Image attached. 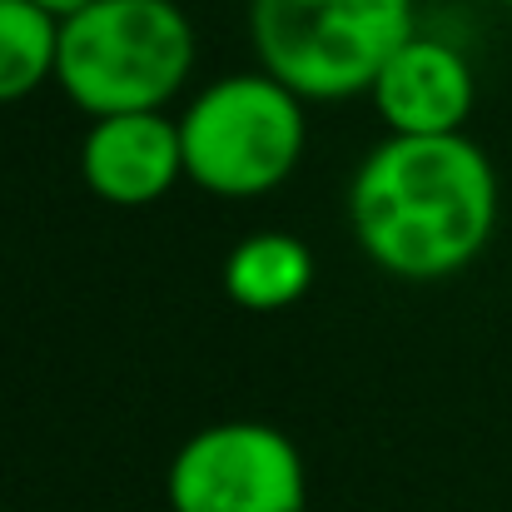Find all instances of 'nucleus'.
Returning <instances> with one entry per match:
<instances>
[{
    "label": "nucleus",
    "mask_w": 512,
    "mask_h": 512,
    "mask_svg": "<svg viewBox=\"0 0 512 512\" xmlns=\"http://www.w3.org/2000/svg\"><path fill=\"white\" fill-rule=\"evenodd\" d=\"M304 140V100L269 70L224 75L179 115L184 174L219 199H259L279 189L299 165Z\"/></svg>",
    "instance_id": "4"
},
{
    "label": "nucleus",
    "mask_w": 512,
    "mask_h": 512,
    "mask_svg": "<svg viewBox=\"0 0 512 512\" xmlns=\"http://www.w3.org/2000/svg\"><path fill=\"white\" fill-rule=\"evenodd\" d=\"M368 95L393 135H458L473 115L478 80L463 50L413 30L388 55Z\"/></svg>",
    "instance_id": "7"
},
{
    "label": "nucleus",
    "mask_w": 512,
    "mask_h": 512,
    "mask_svg": "<svg viewBox=\"0 0 512 512\" xmlns=\"http://www.w3.org/2000/svg\"><path fill=\"white\" fill-rule=\"evenodd\" d=\"M80 174L95 199L115 209H145L165 199L174 179L184 174L179 120L160 110H130V115H100L85 130Z\"/></svg>",
    "instance_id": "6"
},
{
    "label": "nucleus",
    "mask_w": 512,
    "mask_h": 512,
    "mask_svg": "<svg viewBox=\"0 0 512 512\" xmlns=\"http://www.w3.org/2000/svg\"><path fill=\"white\" fill-rule=\"evenodd\" d=\"M165 493L174 512H304L309 473L289 433L239 418L184 438Z\"/></svg>",
    "instance_id": "5"
},
{
    "label": "nucleus",
    "mask_w": 512,
    "mask_h": 512,
    "mask_svg": "<svg viewBox=\"0 0 512 512\" xmlns=\"http://www.w3.org/2000/svg\"><path fill=\"white\" fill-rule=\"evenodd\" d=\"M194 70V25L174 0H90L60 20L55 85L90 115L165 110Z\"/></svg>",
    "instance_id": "2"
},
{
    "label": "nucleus",
    "mask_w": 512,
    "mask_h": 512,
    "mask_svg": "<svg viewBox=\"0 0 512 512\" xmlns=\"http://www.w3.org/2000/svg\"><path fill=\"white\" fill-rule=\"evenodd\" d=\"M30 5H40L45 15H55V20H70L75 10H85L90 0H30Z\"/></svg>",
    "instance_id": "10"
},
{
    "label": "nucleus",
    "mask_w": 512,
    "mask_h": 512,
    "mask_svg": "<svg viewBox=\"0 0 512 512\" xmlns=\"http://www.w3.org/2000/svg\"><path fill=\"white\" fill-rule=\"evenodd\" d=\"M348 224L358 249L393 279L463 274L498 229V174L458 135H388L353 174Z\"/></svg>",
    "instance_id": "1"
},
{
    "label": "nucleus",
    "mask_w": 512,
    "mask_h": 512,
    "mask_svg": "<svg viewBox=\"0 0 512 512\" xmlns=\"http://www.w3.org/2000/svg\"><path fill=\"white\" fill-rule=\"evenodd\" d=\"M309 284H314V254L294 234H249L224 259V294L254 314H279L299 304Z\"/></svg>",
    "instance_id": "8"
},
{
    "label": "nucleus",
    "mask_w": 512,
    "mask_h": 512,
    "mask_svg": "<svg viewBox=\"0 0 512 512\" xmlns=\"http://www.w3.org/2000/svg\"><path fill=\"white\" fill-rule=\"evenodd\" d=\"M60 20L30 0H0V105L35 95L55 80Z\"/></svg>",
    "instance_id": "9"
},
{
    "label": "nucleus",
    "mask_w": 512,
    "mask_h": 512,
    "mask_svg": "<svg viewBox=\"0 0 512 512\" xmlns=\"http://www.w3.org/2000/svg\"><path fill=\"white\" fill-rule=\"evenodd\" d=\"M508 5H512V0H508Z\"/></svg>",
    "instance_id": "11"
},
{
    "label": "nucleus",
    "mask_w": 512,
    "mask_h": 512,
    "mask_svg": "<svg viewBox=\"0 0 512 512\" xmlns=\"http://www.w3.org/2000/svg\"><path fill=\"white\" fill-rule=\"evenodd\" d=\"M413 35V0H249L259 65L299 100L368 95Z\"/></svg>",
    "instance_id": "3"
}]
</instances>
